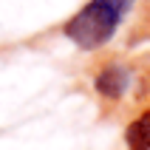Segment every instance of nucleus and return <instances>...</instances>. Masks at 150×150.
Here are the masks:
<instances>
[{
  "mask_svg": "<svg viewBox=\"0 0 150 150\" xmlns=\"http://www.w3.org/2000/svg\"><path fill=\"white\" fill-rule=\"evenodd\" d=\"M125 142L130 150H150V110L139 113V116L127 125Z\"/></svg>",
  "mask_w": 150,
  "mask_h": 150,
  "instance_id": "obj_3",
  "label": "nucleus"
},
{
  "mask_svg": "<svg viewBox=\"0 0 150 150\" xmlns=\"http://www.w3.org/2000/svg\"><path fill=\"white\" fill-rule=\"evenodd\" d=\"M93 88L105 99H122L125 91L130 88V71L125 65H116V62L113 65H105L96 74V79H93Z\"/></svg>",
  "mask_w": 150,
  "mask_h": 150,
  "instance_id": "obj_2",
  "label": "nucleus"
},
{
  "mask_svg": "<svg viewBox=\"0 0 150 150\" xmlns=\"http://www.w3.org/2000/svg\"><path fill=\"white\" fill-rule=\"evenodd\" d=\"M136 0H88L65 23V37L79 51L102 48L116 34Z\"/></svg>",
  "mask_w": 150,
  "mask_h": 150,
  "instance_id": "obj_1",
  "label": "nucleus"
}]
</instances>
